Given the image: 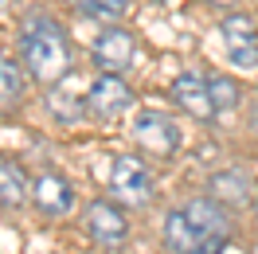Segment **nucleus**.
Returning <instances> with one entry per match:
<instances>
[{
	"label": "nucleus",
	"mask_w": 258,
	"mask_h": 254,
	"mask_svg": "<svg viewBox=\"0 0 258 254\" xmlns=\"http://www.w3.org/2000/svg\"><path fill=\"white\" fill-rule=\"evenodd\" d=\"M20 59L35 82H59L71 71V43L55 20H32L20 35Z\"/></svg>",
	"instance_id": "1"
},
{
	"label": "nucleus",
	"mask_w": 258,
	"mask_h": 254,
	"mask_svg": "<svg viewBox=\"0 0 258 254\" xmlns=\"http://www.w3.org/2000/svg\"><path fill=\"white\" fill-rule=\"evenodd\" d=\"M133 141L141 145L145 153H153V157H172L180 149V129L161 110H137V117H133Z\"/></svg>",
	"instance_id": "4"
},
{
	"label": "nucleus",
	"mask_w": 258,
	"mask_h": 254,
	"mask_svg": "<svg viewBox=\"0 0 258 254\" xmlns=\"http://www.w3.org/2000/svg\"><path fill=\"white\" fill-rule=\"evenodd\" d=\"M24 94V79H20V67L12 59L0 55V110H12Z\"/></svg>",
	"instance_id": "15"
},
{
	"label": "nucleus",
	"mask_w": 258,
	"mask_h": 254,
	"mask_svg": "<svg viewBox=\"0 0 258 254\" xmlns=\"http://www.w3.org/2000/svg\"><path fill=\"white\" fill-rule=\"evenodd\" d=\"M172 102H176L184 113H192L196 121H211L215 117V102H211V90H208V79L204 75H180L172 82Z\"/></svg>",
	"instance_id": "9"
},
{
	"label": "nucleus",
	"mask_w": 258,
	"mask_h": 254,
	"mask_svg": "<svg viewBox=\"0 0 258 254\" xmlns=\"http://www.w3.org/2000/svg\"><path fill=\"white\" fill-rule=\"evenodd\" d=\"M208 90H211V102H215V113L235 110V106H239V82H235V79L211 75V79H208Z\"/></svg>",
	"instance_id": "17"
},
{
	"label": "nucleus",
	"mask_w": 258,
	"mask_h": 254,
	"mask_svg": "<svg viewBox=\"0 0 258 254\" xmlns=\"http://www.w3.org/2000/svg\"><path fill=\"white\" fill-rule=\"evenodd\" d=\"M32 200V180L20 172V164L0 160V207H24Z\"/></svg>",
	"instance_id": "12"
},
{
	"label": "nucleus",
	"mask_w": 258,
	"mask_h": 254,
	"mask_svg": "<svg viewBox=\"0 0 258 254\" xmlns=\"http://www.w3.org/2000/svg\"><path fill=\"white\" fill-rule=\"evenodd\" d=\"M184 215H188V223H192V231L200 238H227L231 235V219H227L219 200H192V204H184Z\"/></svg>",
	"instance_id": "10"
},
{
	"label": "nucleus",
	"mask_w": 258,
	"mask_h": 254,
	"mask_svg": "<svg viewBox=\"0 0 258 254\" xmlns=\"http://www.w3.org/2000/svg\"><path fill=\"white\" fill-rule=\"evenodd\" d=\"M219 39H223L227 59L242 71H254L258 67V24L250 16H227L219 24Z\"/></svg>",
	"instance_id": "5"
},
{
	"label": "nucleus",
	"mask_w": 258,
	"mask_h": 254,
	"mask_svg": "<svg viewBox=\"0 0 258 254\" xmlns=\"http://www.w3.org/2000/svg\"><path fill=\"white\" fill-rule=\"evenodd\" d=\"M0 8H4V0H0Z\"/></svg>",
	"instance_id": "20"
},
{
	"label": "nucleus",
	"mask_w": 258,
	"mask_h": 254,
	"mask_svg": "<svg viewBox=\"0 0 258 254\" xmlns=\"http://www.w3.org/2000/svg\"><path fill=\"white\" fill-rule=\"evenodd\" d=\"M32 204H35V211L59 219V215H67V211L75 207V188H71L67 176L43 172V176H35V180H32Z\"/></svg>",
	"instance_id": "7"
},
{
	"label": "nucleus",
	"mask_w": 258,
	"mask_h": 254,
	"mask_svg": "<svg viewBox=\"0 0 258 254\" xmlns=\"http://www.w3.org/2000/svg\"><path fill=\"white\" fill-rule=\"evenodd\" d=\"M161 238H164V246L172 254H188L200 242V235L192 231V223H188V215H184V207L180 211H168L164 215V227H161Z\"/></svg>",
	"instance_id": "13"
},
{
	"label": "nucleus",
	"mask_w": 258,
	"mask_h": 254,
	"mask_svg": "<svg viewBox=\"0 0 258 254\" xmlns=\"http://www.w3.org/2000/svg\"><path fill=\"white\" fill-rule=\"evenodd\" d=\"M71 4L90 20H121L129 12V0H71Z\"/></svg>",
	"instance_id": "16"
},
{
	"label": "nucleus",
	"mask_w": 258,
	"mask_h": 254,
	"mask_svg": "<svg viewBox=\"0 0 258 254\" xmlns=\"http://www.w3.org/2000/svg\"><path fill=\"white\" fill-rule=\"evenodd\" d=\"M133 106V90L125 86L121 75H110L102 71L90 90H86V117H98V121H117L121 113Z\"/></svg>",
	"instance_id": "3"
},
{
	"label": "nucleus",
	"mask_w": 258,
	"mask_h": 254,
	"mask_svg": "<svg viewBox=\"0 0 258 254\" xmlns=\"http://www.w3.org/2000/svg\"><path fill=\"white\" fill-rule=\"evenodd\" d=\"M47 110L55 113V121L75 125V121L86 117V94H75V90H67V86H55L47 94Z\"/></svg>",
	"instance_id": "14"
},
{
	"label": "nucleus",
	"mask_w": 258,
	"mask_h": 254,
	"mask_svg": "<svg viewBox=\"0 0 258 254\" xmlns=\"http://www.w3.org/2000/svg\"><path fill=\"white\" fill-rule=\"evenodd\" d=\"M215 4H235V0H215Z\"/></svg>",
	"instance_id": "19"
},
{
	"label": "nucleus",
	"mask_w": 258,
	"mask_h": 254,
	"mask_svg": "<svg viewBox=\"0 0 258 254\" xmlns=\"http://www.w3.org/2000/svg\"><path fill=\"white\" fill-rule=\"evenodd\" d=\"M188 254H223V238H200Z\"/></svg>",
	"instance_id": "18"
},
{
	"label": "nucleus",
	"mask_w": 258,
	"mask_h": 254,
	"mask_svg": "<svg viewBox=\"0 0 258 254\" xmlns=\"http://www.w3.org/2000/svg\"><path fill=\"white\" fill-rule=\"evenodd\" d=\"M110 188H113V196L121 200V204H129V207H145L149 200H153V172L145 168V160L141 157H113V164H110Z\"/></svg>",
	"instance_id": "2"
},
{
	"label": "nucleus",
	"mask_w": 258,
	"mask_h": 254,
	"mask_svg": "<svg viewBox=\"0 0 258 254\" xmlns=\"http://www.w3.org/2000/svg\"><path fill=\"white\" fill-rule=\"evenodd\" d=\"M86 231H90L102 246H117V242H125V235H129V219L117 204L94 200V204L86 207Z\"/></svg>",
	"instance_id": "8"
},
{
	"label": "nucleus",
	"mask_w": 258,
	"mask_h": 254,
	"mask_svg": "<svg viewBox=\"0 0 258 254\" xmlns=\"http://www.w3.org/2000/svg\"><path fill=\"white\" fill-rule=\"evenodd\" d=\"M211 196L223 200V204H250L254 184H250V176L239 172V168H223V172L211 176Z\"/></svg>",
	"instance_id": "11"
},
{
	"label": "nucleus",
	"mask_w": 258,
	"mask_h": 254,
	"mask_svg": "<svg viewBox=\"0 0 258 254\" xmlns=\"http://www.w3.org/2000/svg\"><path fill=\"white\" fill-rule=\"evenodd\" d=\"M133 55H137V39L125 28H106V32L94 39L90 47V59H94L98 71H110V75H121L133 67Z\"/></svg>",
	"instance_id": "6"
}]
</instances>
